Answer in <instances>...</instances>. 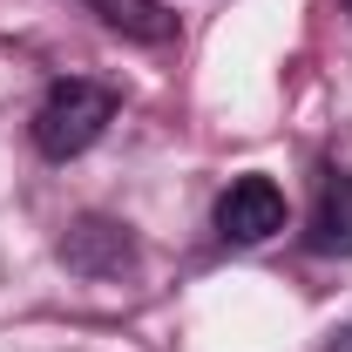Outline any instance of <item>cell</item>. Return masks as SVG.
Returning a JSON list of instances; mask_svg holds the SVG:
<instances>
[{"instance_id":"cell-3","label":"cell","mask_w":352,"mask_h":352,"mask_svg":"<svg viewBox=\"0 0 352 352\" xmlns=\"http://www.w3.org/2000/svg\"><path fill=\"white\" fill-rule=\"evenodd\" d=\"M311 251L352 258V170H325L318 204H311Z\"/></svg>"},{"instance_id":"cell-6","label":"cell","mask_w":352,"mask_h":352,"mask_svg":"<svg viewBox=\"0 0 352 352\" xmlns=\"http://www.w3.org/2000/svg\"><path fill=\"white\" fill-rule=\"evenodd\" d=\"M332 352H352V332H339V339H332Z\"/></svg>"},{"instance_id":"cell-2","label":"cell","mask_w":352,"mask_h":352,"mask_svg":"<svg viewBox=\"0 0 352 352\" xmlns=\"http://www.w3.org/2000/svg\"><path fill=\"white\" fill-rule=\"evenodd\" d=\"M217 230L230 244H264L285 230V190L271 176H237L230 190L217 197Z\"/></svg>"},{"instance_id":"cell-1","label":"cell","mask_w":352,"mask_h":352,"mask_svg":"<svg viewBox=\"0 0 352 352\" xmlns=\"http://www.w3.org/2000/svg\"><path fill=\"white\" fill-rule=\"evenodd\" d=\"M109 122H116V95H109L102 82H82V75H68V82L47 88L41 109H34V149H41L47 163H68V156L95 149Z\"/></svg>"},{"instance_id":"cell-4","label":"cell","mask_w":352,"mask_h":352,"mask_svg":"<svg viewBox=\"0 0 352 352\" xmlns=\"http://www.w3.org/2000/svg\"><path fill=\"white\" fill-rule=\"evenodd\" d=\"M61 258L75 264V271H88V278H109V271L129 264V237H122V223L88 217V223H75V230L61 237Z\"/></svg>"},{"instance_id":"cell-5","label":"cell","mask_w":352,"mask_h":352,"mask_svg":"<svg viewBox=\"0 0 352 352\" xmlns=\"http://www.w3.org/2000/svg\"><path fill=\"white\" fill-rule=\"evenodd\" d=\"M116 34H129V41H149V47H170L176 41V14L163 0H88Z\"/></svg>"}]
</instances>
